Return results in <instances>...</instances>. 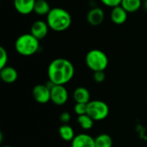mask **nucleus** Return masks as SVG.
<instances>
[{
	"label": "nucleus",
	"mask_w": 147,
	"mask_h": 147,
	"mask_svg": "<svg viewBox=\"0 0 147 147\" xmlns=\"http://www.w3.org/2000/svg\"><path fill=\"white\" fill-rule=\"evenodd\" d=\"M75 69L72 63L64 58L53 59L48 65L47 76L49 81L54 84L65 85L74 77Z\"/></svg>",
	"instance_id": "obj_1"
},
{
	"label": "nucleus",
	"mask_w": 147,
	"mask_h": 147,
	"mask_svg": "<svg viewBox=\"0 0 147 147\" xmlns=\"http://www.w3.org/2000/svg\"><path fill=\"white\" fill-rule=\"evenodd\" d=\"M71 16L65 9L53 8L47 16V22L50 29L56 32H63L68 29L71 24Z\"/></svg>",
	"instance_id": "obj_2"
},
{
	"label": "nucleus",
	"mask_w": 147,
	"mask_h": 147,
	"mask_svg": "<svg viewBox=\"0 0 147 147\" xmlns=\"http://www.w3.org/2000/svg\"><path fill=\"white\" fill-rule=\"evenodd\" d=\"M15 48L17 53L22 56H32L38 52L40 48V40L30 33L23 34L16 39Z\"/></svg>",
	"instance_id": "obj_3"
},
{
	"label": "nucleus",
	"mask_w": 147,
	"mask_h": 147,
	"mask_svg": "<svg viewBox=\"0 0 147 147\" xmlns=\"http://www.w3.org/2000/svg\"><path fill=\"white\" fill-rule=\"evenodd\" d=\"M85 64L93 72L105 71L109 65V59L103 51L92 49L89 51L85 56Z\"/></svg>",
	"instance_id": "obj_4"
},
{
	"label": "nucleus",
	"mask_w": 147,
	"mask_h": 147,
	"mask_svg": "<svg viewBox=\"0 0 147 147\" xmlns=\"http://www.w3.org/2000/svg\"><path fill=\"white\" fill-rule=\"evenodd\" d=\"M109 114V105L102 100H91L87 103V115L95 121L105 120Z\"/></svg>",
	"instance_id": "obj_5"
},
{
	"label": "nucleus",
	"mask_w": 147,
	"mask_h": 147,
	"mask_svg": "<svg viewBox=\"0 0 147 147\" xmlns=\"http://www.w3.org/2000/svg\"><path fill=\"white\" fill-rule=\"evenodd\" d=\"M69 98V94L65 85L54 84L51 88V102L57 105H64Z\"/></svg>",
	"instance_id": "obj_6"
},
{
	"label": "nucleus",
	"mask_w": 147,
	"mask_h": 147,
	"mask_svg": "<svg viewBox=\"0 0 147 147\" xmlns=\"http://www.w3.org/2000/svg\"><path fill=\"white\" fill-rule=\"evenodd\" d=\"M32 95L34 99L40 104H45L51 101V90L47 84L35 85L33 88Z\"/></svg>",
	"instance_id": "obj_7"
},
{
	"label": "nucleus",
	"mask_w": 147,
	"mask_h": 147,
	"mask_svg": "<svg viewBox=\"0 0 147 147\" xmlns=\"http://www.w3.org/2000/svg\"><path fill=\"white\" fill-rule=\"evenodd\" d=\"M49 27L47 22L37 20L34 22L30 28V34L39 40L44 39L48 34Z\"/></svg>",
	"instance_id": "obj_8"
},
{
	"label": "nucleus",
	"mask_w": 147,
	"mask_h": 147,
	"mask_svg": "<svg viewBox=\"0 0 147 147\" xmlns=\"http://www.w3.org/2000/svg\"><path fill=\"white\" fill-rule=\"evenodd\" d=\"M36 0H14V7L16 10L23 16L29 15L34 12Z\"/></svg>",
	"instance_id": "obj_9"
},
{
	"label": "nucleus",
	"mask_w": 147,
	"mask_h": 147,
	"mask_svg": "<svg viewBox=\"0 0 147 147\" xmlns=\"http://www.w3.org/2000/svg\"><path fill=\"white\" fill-rule=\"evenodd\" d=\"M71 147H96L95 138L87 134H78L71 142Z\"/></svg>",
	"instance_id": "obj_10"
},
{
	"label": "nucleus",
	"mask_w": 147,
	"mask_h": 147,
	"mask_svg": "<svg viewBox=\"0 0 147 147\" xmlns=\"http://www.w3.org/2000/svg\"><path fill=\"white\" fill-rule=\"evenodd\" d=\"M104 11L99 7L92 8L87 14V22L92 26L100 25L104 20Z\"/></svg>",
	"instance_id": "obj_11"
},
{
	"label": "nucleus",
	"mask_w": 147,
	"mask_h": 147,
	"mask_svg": "<svg viewBox=\"0 0 147 147\" xmlns=\"http://www.w3.org/2000/svg\"><path fill=\"white\" fill-rule=\"evenodd\" d=\"M0 78L5 84H13L17 80L18 73L14 67L6 65L5 67L0 69Z\"/></svg>",
	"instance_id": "obj_12"
},
{
	"label": "nucleus",
	"mask_w": 147,
	"mask_h": 147,
	"mask_svg": "<svg viewBox=\"0 0 147 147\" xmlns=\"http://www.w3.org/2000/svg\"><path fill=\"white\" fill-rule=\"evenodd\" d=\"M127 12L121 6H116L112 9L110 13V18L112 22L116 25H121L126 22L127 19Z\"/></svg>",
	"instance_id": "obj_13"
},
{
	"label": "nucleus",
	"mask_w": 147,
	"mask_h": 147,
	"mask_svg": "<svg viewBox=\"0 0 147 147\" xmlns=\"http://www.w3.org/2000/svg\"><path fill=\"white\" fill-rule=\"evenodd\" d=\"M73 100L76 103H89L90 100V93L85 87H78L74 90L72 94Z\"/></svg>",
	"instance_id": "obj_14"
},
{
	"label": "nucleus",
	"mask_w": 147,
	"mask_h": 147,
	"mask_svg": "<svg viewBox=\"0 0 147 147\" xmlns=\"http://www.w3.org/2000/svg\"><path fill=\"white\" fill-rule=\"evenodd\" d=\"M59 135L66 142H71L76 136L74 129L69 124H62L59 127Z\"/></svg>",
	"instance_id": "obj_15"
},
{
	"label": "nucleus",
	"mask_w": 147,
	"mask_h": 147,
	"mask_svg": "<svg viewBox=\"0 0 147 147\" xmlns=\"http://www.w3.org/2000/svg\"><path fill=\"white\" fill-rule=\"evenodd\" d=\"M121 6L127 13H134L141 8L142 1L141 0H122Z\"/></svg>",
	"instance_id": "obj_16"
},
{
	"label": "nucleus",
	"mask_w": 147,
	"mask_h": 147,
	"mask_svg": "<svg viewBox=\"0 0 147 147\" xmlns=\"http://www.w3.org/2000/svg\"><path fill=\"white\" fill-rule=\"evenodd\" d=\"M50 4L47 0H36L34 12L38 16H47L51 10Z\"/></svg>",
	"instance_id": "obj_17"
},
{
	"label": "nucleus",
	"mask_w": 147,
	"mask_h": 147,
	"mask_svg": "<svg viewBox=\"0 0 147 147\" xmlns=\"http://www.w3.org/2000/svg\"><path fill=\"white\" fill-rule=\"evenodd\" d=\"M96 147H112L113 140L108 134H100L95 138Z\"/></svg>",
	"instance_id": "obj_18"
},
{
	"label": "nucleus",
	"mask_w": 147,
	"mask_h": 147,
	"mask_svg": "<svg viewBox=\"0 0 147 147\" xmlns=\"http://www.w3.org/2000/svg\"><path fill=\"white\" fill-rule=\"evenodd\" d=\"M78 123L83 130H90L93 127L95 121L87 114L78 116Z\"/></svg>",
	"instance_id": "obj_19"
},
{
	"label": "nucleus",
	"mask_w": 147,
	"mask_h": 147,
	"mask_svg": "<svg viewBox=\"0 0 147 147\" xmlns=\"http://www.w3.org/2000/svg\"><path fill=\"white\" fill-rule=\"evenodd\" d=\"M74 113L79 116L87 114V104L85 103H75L73 108Z\"/></svg>",
	"instance_id": "obj_20"
},
{
	"label": "nucleus",
	"mask_w": 147,
	"mask_h": 147,
	"mask_svg": "<svg viewBox=\"0 0 147 147\" xmlns=\"http://www.w3.org/2000/svg\"><path fill=\"white\" fill-rule=\"evenodd\" d=\"M8 59H9V57H8L7 51L5 50L4 47H0V69L5 67L7 65Z\"/></svg>",
	"instance_id": "obj_21"
},
{
	"label": "nucleus",
	"mask_w": 147,
	"mask_h": 147,
	"mask_svg": "<svg viewBox=\"0 0 147 147\" xmlns=\"http://www.w3.org/2000/svg\"><path fill=\"white\" fill-rule=\"evenodd\" d=\"M105 73L104 71H95L93 74V79L96 83H102L105 80Z\"/></svg>",
	"instance_id": "obj_22"
},
{
	"label": "nucleus",
	"mask_w": 147,
	"mask_h": 147,
	"mask_svg": "<svg viewBox=\"0 0 147 147\" xmlns=\"http://www.w3.org/2000/svg\"><path fill=\"white\" fill-rule=\"evenodd\" d=\"M102 2V3H103L105 6L107 7H110V8H115L116 6L121 5V1L122 0H100Z\"/></svg>",
	"instance_id": "obj_23"
},
{
	"label": "nucleus",
	"mask_w": 147,
	"mask_h": 147,
	"mask_svg": "<svg viewBox=\"0 0 147 147\" xmlns=\"http://www.w3.org/2000/svg\"><path fill=\"white\" fill-rule=\"evenodd\" d=\"M59 121L62 122V124H68L71 121V115L67 111H64L59 115Z\"/></svg>",
	"instance_id": "obj_24"
},
{
	"label": "nucleus",
	"mask_w": 147,
	"mask_h": 147,
	"mask_svg": "<svg viewBox=\"0 0 147 147\" xmlns=\"http://www.w3.org/2000/svg\"><path fill=\"white\" fill-rule=\"evenodd\" d=\"M144 7L147 10V0H145V2H144Z\"/></svg>",
	"instance_id": "obj_25"
},
{
	"label": "nucleus",
	"mask_w": 147,
	"mask_h": 147,
	"mask_svg": "<svg viewBox=\"0 0 147 147\" xmlns=\"http://www.w3.org/2000/svg\"><path fill=\"white\" fill-rule=\"evenodd\" d=\"M2 147H12V146H2Z\"/></svg>",
	"instance_id": "obj_26"
}]
</instances>
